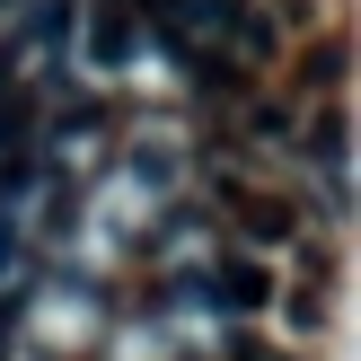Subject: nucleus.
Segmentation results:
<instances>
[{"instance_id":"obj_2","label":"nucleus","mask_w":361,"mask_h":361,"mask_svg":"<svg viewBox=\"0 0 361 361\" xmlns=\"http://www.w3.org/2000/svg\"><path fill=\"white\" fill-rule=\"evenodd\" d=\"M133 44H141V18L123 9V0H97V18H88V53H97V62H133Z\"/></svg>"},{"instance_id":"obj_5","label":"nucleus","mask_w":361,"mask_h":361,"mask_svg":"<svg viewBox=\"0 0 361 361\" xmlns=\"http://www.w3.org/2000/svg\"><path fill=\"white\" fill-rule=\"evenodd\" d=\"M27 150V97H0V159Z\"/></svg>"},{"instance_id":"obj_4","label":"nucleus","mask_w":361,"mask_h":361,"mask_svg":"<svg viewBox=\"0 0 361 361\" xmlns=\"http://www.w3.org/2000/svg\"><path fill=\"white\" fill-rule=\"evenodd\" d=\"M238 221L256 229V238H291V212H282V203H256V194H238Z\"/></svg>"},{"instance_id":"obj_3","label":"nucleus","mask_w":361,"mask_h":361,"mask_svg":"<svg viewBox=\"0 0 361 361\" xmlns=\"http://www.w3.org/2000/svg\"><path fill=\"white\" fill-rule=\"evenodd\" d=\"M212 291H221L229 309H256V300H264V274H256V264H229V274L212 282Z\"/></svg>"},{"instance_id":"obj_1","label":"nucleus","mask_w":361,"mask_h":361,"mask_svg":"<svg viewBox=\"0 0 361 361\" xmlns=\"http://www.w3.org/2000/svg\"><path fill=\"white\" fill-rule=\"evenodd\" d=\"M159 18H168V44H194V53H203L212 35H229L238 62H274V53H282L274 18H264L256 0H168Z\"/></svg>"}]
</instances>
